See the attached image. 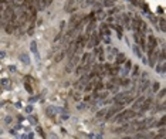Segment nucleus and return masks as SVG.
<instances>
[{
	"mask_svg": "<svg viewBox=\"0 0 166 139\" xmlns=\"http://www.w3.org/2000/svg\"><path fill=\"white\" fill-rule=\"evenodd\" d=\"M136 115L135 111L132 109H125V111H121V112L116 114V116L114 118V122H125V121H129L132 118Z\"/></svg>",
	"mask_w": 166,
	"mask_h": 139,
	"instance_id": "obj_1",
	"label": "nucleus"
},
{
	"mask_svg": "<svg viewBox=\"0 0 166 139\" xmlns=\"http://www.w3.org/2000/svg\"><path fill=\"white\" fill-rule=\"evenodd\" d=\"M122 108H124V104H116V105H114L111 109H108L106 111V119H109L111 116H114L115 114H118V112H121L122 111Z\"/></svg>",
	"mask_w": 166,
	"mask_h": 139,
	"instance_id": "obj_2",
	"label": "nucleus"
},
{
	"mask_svg": "<svg viewBox=\"0 0 166 139\" xmlns=\"http://www.w3.org/2000/svg\"><path fill=\"white\" fill-rule=\"evenodd\" d=\"M146 47H148V52H150L158 47V41L155 38V36H148V44H146Z\"/></svg>",
	"mask_w": 166,
	"mask_h": 139,
	"instance_id": "obj_3",
	"label": "nucleus"
},
{
	"mask_svg": "<svg viewBox=\"0 0 166 139\" xmlns=\"http://www.w3.org/2000/svg\"><path fill=\"white\" fill-rule=\"evenodd\" d=\"M144 101H145V96H140V98H138V100L134 102V105H132V111H139L140 106H142V104H144Z\"/></svg>",
	"mask_w": 166,
	"mask_h": 139,
	"instance_id": "obj_4",
	"label": "nucleus"
},
{
	"mask_svg": "<svg viewBox=\"0 0 166 139\" xmlns=\"http://www.w3.org/2000/svg\"><path fill=\"white\" fill-rule=\"evenodd\" d=\"M30 48H31V52L34 54L36 60H37V61H40V54H38V50H37V43H36V41H31Z\"/></svg>",
	"mask_w": 166,
	"mask_h": 139,
	"instance_id": "obj_5",
	"label": "nucleus"
},
{
	"mask_svg": "<svg viewBox=\"0 0 166 139\" xmlns=\"http://www.w3.org/2000/svg\"><path fill=\"white\" fill-rule=\"evenodd\" d=\"M47 4H48V0H37V2H36V6H37L36 9L37 10H44Z\"/></svg>",
	"mask_w": 166,
	"mask_h": 139,
	"instance_id": "obj_6",
	"label": "nucleus"
},
{
	"mask_svg": "<svg viewBox=\"0 0 166 139\" xmlns=\"http://www.w3.org/2000/svg\"><path fill=\"white\" fill-rule=\"evenodd\" d=\"M150 60H149V64L152 65V67H155V61H156V58H158V56H159V52H158V50H153L150 54Z\"/></svg>",
	"mask_w": 166,
	"mask_h": 139,
	"instance_id": "obj_7",
	"label": "nucleus"
},
{
	"mask_svg": "<svg viewBox=\"0 0 166 139\" xmlns=\"http://www.w3.org/2000/svg\"><path fill=\"white\" fill-rule=\"evenodd\" d=\"M149 138H153V134H136L132 139H149Z\"/></svg>",
	"mask_w": 166,
	"mask_h": 139,
	"instance_id": "obj_8",
	"label": "nucleus"
},
{
	"mask_svg": "<svg viewBox=\"0 0 166 139\" xmlns=\"http://www.w3.org/2000/svg\"><path fill=\"white\" fill-rule=\"evenodd\" d=\"M75 9H77V6H75L74 0H70V2L66 4V10H67V12H70V13H71V12H74Z\"/></svg>",
	"mask_w": 166,
	"mask_h": 139,
	"instance_id": "obj_9",
	"label": "nucleus"
},
{
	"mask_svg": "<svg viewBox=\"0 0 166 139\" xmlns=\"http://www.w3.org/2000/svg\"><path fill=\"white\" fill-rule=\"evenodd\" d=\"M125 61H126V57H125V54H121V52H118V54H116V64H122V62H125Z\"/></svg>",
	"mask_w": 166,
	"mask_h": 139,
	"instance_id": "obj_10",
	"label": "nucleus"
},
{
	"mask_svg": "<svg viewBox=\"0 0 166 139\" xmlns=\"http://www.w3.org/2000/svg\"><path fill=\"white\" fill-rule=\"evenodd\" d=\"M129 70H131V61H125V67H124V72H122L124 77L129 74Z\"/></svg>",
	"mask_w": 166,
	"mask_h": 139,
	"instance_id": "obj_11",
	"label": "nucleus"
},
{
	"mask_svg": "<svg viewBox=\"0 0 166 139\" xmlns=\"http://www.w3.org/2000/svg\"><path fill=\"white\" fill-rule=\"evenodd\" d=\"M132 50H134V52H135V56L138 57V58H142V52H140L139 47H138V44H135V46L132 47Z\"/></svg>",
	"mask_w": 166,
	"mask_h": 139,
	"instance_id": "obj_12",
	"label": "nucleus"
},
{
	"mask_svg": "<svg viewBox=\"0 0 166 139\" xmlns=\"http://www.w3.org/2000/svg\"><path fill=\"white\" fill-rule=\"evenodd\" d=\"M64 56H66V51H61V52H58L57 56H56V58H54V62H60V61L64 58Z\"/></svg>",
	"mask_w": 166,
	"mask_h": 139,
	"instance_id": "obj_13",
	"label": "nucleus"
},
{
	"mask_svg": "<svg viewBox=\"0 0 166 139\" xmlns=\"http://www.w3.org/2000/svg\"><path fill=\"white\" fill-rule=\"evenodd\" d=\"M94 85H95V81H91L90 84H87V85H85V88H84V90H85V92L92 91V90H94Z\"/></svg>",
	"mask_w": 166,
	"mask_h": 139,
	"instance_id": "obj_14",
	"label": "nucleus"
},
{
	"mask_svg": "<svg viewBox=\"0 0 166 139\" xmlns=\"http://www.w3.org/2000/svg\"><path fill=\"white\" fill-rule=\"evenodd\" d=\"M128 126H129V125H128V124H125L122 128H116V129H115V132H116V134H122V132H126V130L129 129Z\"/></svg>",
	"mask_w": 166,
	"mask_h": 139,
	"instance_id": "obj_15",
	"label": "nucleus"
},
{
	"mask_svg": "<svg viewBox=\"0 0 166 139\" xmlns=\"http://www.w3.org/2000/svg\"><path fill=\"white\" fill-rule=\"evenodd\" d=\"M20 58H22V61L24 62V64H27V65L30 64V60H28V56H27L26 52H23L22 56H20Z\"/></svg>",
	"mask_w": 166,
	"mask_h": 139,
	"instance_id": "obj_16",
	"label": "nucleus"
},
{
	"mask_svg": "<svg viewBox=\"0 0 166 139\" xmlns=\"http://www.w3.org/2000/svg\"><path fill=\"white\" fill-rule=\"evenodd\" d=\"M159 24H160V30L163 31V33H165V31H166V26H165L166 22H165V18H163V17H162L160 20H159Z\"/></svg>",
	"mask_w": 166,
	"mask_h": 139,
	"instance_id": "obj_17",
	"label": "nucleus"
},
{
	"mask_svg": "<svg viewBox=\"0 0 166 139\" xmlns=\"http://www.w3.org/2000/svg\"><path fill=\"white\" fill-rule=\"evenodd\" d=\"M106 111H108V109H101L100 112L96 114V118H98V119H101V118H104V116H105V114H106Z\"/></svg>",
	"mask_w": 166,
	"mask_h": 139,
	"instance_id": "obj_18",
	"label": "nucleus"
},
{
	"mask_svg": "<svg viewBox=\"0 0 166 139\" xmlns=\"http://www.w3.org/2000/svg\"><path fill=\"white\" fill-rule=\"evenodd\" d=\"M94 87H95V88H94V92H98V91H101V90L104 88V84H102V82H98L96 85H94Z\"/></svg>",
	"mask_w": 166,
	"mask_h": 139,
	"instance_id": "obj_19",
	"label": "nucleus"
},
{
	"mask_svg": "<svg viewBox=\"0 0 166 139\" xmlns=\"http://www.w3.org/2000/svg\"><path fill=\"white\" fill-rule=\"evenodd\" d=\"M24 88L27 90V92H28V94H31V92H33V88H31V85L28 84V81H26V82H24Z\"/></svg>",
	"mask_w": 166,
	"mask_h": 139,
	"instance_id": "obj_20",
	"label": "nucleus"
},
{
	"mask_svg": "<svg viewBox=\"0 0 166 139\" xmlns=\"http://www.w3.org/2000/svg\"><path fill=\"white\" fill-rule=\"evenodd\" d=\"M46 114H47V115H48L50 118H52L56 112H54V109H52V106H50V108H47V112H46Z\"/></svg>",
	"mask_w": 166,
	"mask_h": 139,
	"instance_id": "obj_21",
	"label": "nucleus"
},
{
	"mask_svg": "<svg viewBox=\"0 0 166 139\" xmlns=\"http://www.w3.org/2000/svg\"><path fill=\"white\" fill-rule=\"evenodd\" d=\"M13 30H14V26H13V24H10V23H7V26H6V31H7V33H13Z\"/></svg>",
	"mask_w": 166,
	"mask_h": 139,
	"instance_id": "obj_22",
	"label": "nucleus"
},
{
	"mask_svg": "<svg viewBox=\"0 0 166 139\" xmlns=\"http://www.w3.org/2000/svg\"><path fill=\"white\" fill-rule=\"evenodd\" d=\"M104 6H105V7H111V6H114V0H104Z\"/></svg>",
	"mask_w": 166,
	"mask_h": 139,
	"instance_id": "obj_23",
	"label": "nucleus"
},
{
	"mask_svg": "<svg viewBox=\"0 0 166 139\" xmlns=\"http://www.w3.org/2000/svg\"><path fill=\"white\" fill-rule=\"evenodd\" d=\"M88 58H90V54H84V56H82V60H81V62H82V64H85Z\"/></svg>",
	"mask_w": 166,
	"mask_h": 139,
	"instance_id": "obj_24",
	"label": "nucleus"
},
{
	"mask_svg": "<svg viewBox=\"0 0 166 139\" xmlns=\"http://www.w3.org/2000/svg\"><path fill=\"white\" fill-rule=\"evenodd\" d=\"M28 121H30L33 125H37V119H36L34 116H28Z\"/></svg>",
	"mask_w": 166,
	"mask_h": 139,
	"instance_id": "obj_25",
	"label": "nucleus"
},
{
	"mask_svg": "<svg viewBox=\"0 0 166 139\" xmlns=\"http://www.w3.org/2000/svg\"><path fill=\"white\" fill-rule=\"evenodd\" d=\"M138 74H139V67L134 65V75H138Z\"/></svg>",
	"mask_w": 166,
	"mask_h": 139,
	"instance_id": "obj_26",
	"label": "nucleus"
},
{
	"mask_svg": "<svg viewBox=\"0 0 166 139\" xmlns=\"http://www.w3.org/2000/svg\"><path fill=\"white\" fill-rule=\"evenodd\" d=\"M37 132H38V134L41 135V136H43V138H44V136H46V134H44V130L41 129V128H37Z\"/></svg>",
	"mask_w": 166,
	"mask_h": 139,
	"instance_id": "obj_27",
	"label": "nucleus"
},
{
	"mask_svg": "<svg viewBox=\"0 0 166 139\" xmlns=\"http://www.w3.org/2000/svg\"><path fill=\"white\" fill-rule=\"evenodd\" d=\"M158 90H159V84H158V82H155V84H153V91L156 92Z\"/></svg>",
	"mask_w": 166,
	"mask_h": 139,
	"instance_id": "obj_28",
	"label": "nucleus"
},
{
	"mask_svg": "<svg viewBox=\"0 0 166 139\" xmlns=\"http://www.w3.org/2000/svg\"><path fill=\"white\" fill-rule=\"evenodd\" d=\"M7 84H9V80H3L2 81V85H4V87H7Z\"/></svg>",
	"mask_w": 166,
	"mask_h": 139,
	"instance_id": "obj_29",
	"label": "nucleus"
},
{
	"mask_svg": "<svg viewBox=\"0 0 166 139\" xmlns=\"http://www.w3.org/2000/svg\"><path fill=\"white\" fill-rule=\"evenodd\" d=\"M153 139H165V135H158L156 138H153Z\"/></svg>",
	"mask_w": 166,
	"mask_h": 139,
	"instance_id": "obj_30",
	"label": "nucleus"
},
{
	"mask_svg": "<svg viewBox=\"0 0 166 139\" xmlns=\"http://www.w3.org/2000/svg\"><path fill=\"white\" fill-rule=\"evenodd\" d=\"M38 100V96H33V98H30V102H34V101Z\"/></svg>",
	"mask_w": 166,
	"mask_h": 139,
	"instance_id": "obj_31",
	"label": "nucleus"
},
{
	"mask_svg": "<svg viewBox=\"0 0 166 139\" xmlns=\"http://www.w3.org/2000/svg\"><path fill=\"white\" fill-rule=\"evenodd\" d=\"M140 60H142V62H144V64H148V60H146V58H145V57H142V58H140Z\"/></svg>",
	"mask_w": 166,
	"mask_h": 139,
	"instance_id": "obj_32",
	"label": "nucleus"
},
{
	"mask_svg": "<svg viewBox=\"0 0 166 139\" xmlns=\"http://www.w3.org/2000/svg\"><path fill=\"white\" fill-rule=\"evenodd\" d=\"M26 111H27V112H31V111H33V106H27Z\"/></svg>",
	"mask_w": 166,
	"mask_h": 139,
	"instance_id": "obj_33",
	"label": "nucleus"
},
{
	"mask_svg": "<svg viewBox=\"0 0 166 139\" xmlns=\"http://www.w3.org/2000/svg\"><path fill=\"white\" fill-rule=\"evenodd\" d=\"M165 90H162V91H160V94H159V96H165Z\"/></svg>",
	"mask_w": 166,
	"mask_h": 139,
	"instance_id": "obj_34",
	"label": "nucleus"
},
{
	"mask_svg": "<svg viewBox=\"0 0 166 139\" xmlns=\"http://www.w3.org/2000/svg\"><path fill=\"white\" fill-rule=\"evenodd\" d=\"M158 12H159V13H163V7H158Z\"/></svg>",
	"mask_w": 166,
	"mask_h": 139,
	"instance_id": "obj_35",
	"label": "nucleus"
},
{
	"mask_svg": "<svg viewBox=\"0 0 166 139\" xmlns=\"http://www.w3.org/2000/svg\"><path fill=\"white\" fill-rule=\"evenodd\" d=\"M115 12H116V9H112V10H109V13H108V14H114Z\"/></svg>",
	"mask_w": 166,
	"mask_h": 139,
	"instance_id": "obj_36",
	"label": "nucleus"
},
{
	"mask_svg": "<svg viewBox=\"0 0 166 139\" xmlns=\"http://www.w3.org/2000/svg\"><path fill=\"white\" fill-rule=\"evenodd\" d=\"M33 138H34V135H33V134H30L28 136H27V139H33Z\"/></svg>",
	"mask_w": 166,
	"mask_h": 139,
	"instance_id": "obj_37",
	"label": "nucleus"
},
{
	"mask_svg": "<svg viewBox=\"0 0 166 139\" xmlns=\"http://www.w3.org/2000/svg\"><path fill=\"white\" fill-rule=\"evenodd\" d=\"M122 139H132L131 136H125V138H122Z\"/></svg>",
	"mask_w": 166,
	"mask_h": 139,
	"instance_id": "obj_38",
	"label": "nucleus"
}]
</instances>
